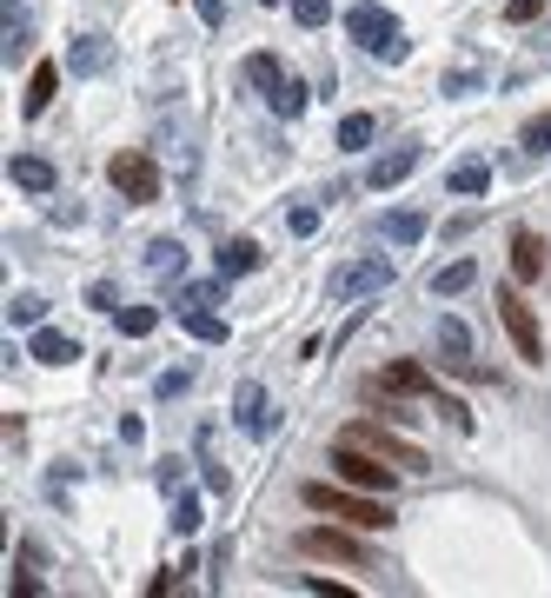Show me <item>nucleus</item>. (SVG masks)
<instances>
[{"label": "nucleus", "instance_id": "a878e982", "mask_svg": "<svg viewBox=\"0 0 551 598\" xmlns=\"http://www.w3.org/2000/svg\"><path fill=\"white\" fill-rule=\"evenodd\" d=\"M438 346H446L459 366H465V353H472V333H465V326L459 319H438Z\"/></svg>", "mask_w": 551, "mask_h": 598}, {"label": "nucleus", "instance_id": "9d476101", "mask_svg": "<svg viewBox=\"0 0 551 598\" xmlns=\"http://www.w3.org/2000/svg\"><path fill=\"white\" fill-rule=\"evenodd\" d=\"M233 419H240V432H253V440H266V432L280 425V419H272V399H266L259 379H246V386L233 393Z\"/></svg>", "mask_w": 551, "mask_h": 598}, {"label": "nucleus", "instance_id": "cd10ccee", "mask_svg": "<svg viewBox=\"0 0 551 598\" xmlns=\"http://www.w3.org/2000/svg\"><path fill=\"white\" fill-rule=\"evenodd\" d=\"M174 532H200V499L187 493V485L174 493Z\"/></svg>", "mask_w": 551, "mask_h": 598}, {"label": "nucleus", "instance_id": "c756f323", "mask_svg": "<svg viewBox=\"0 0 551 598\" xmlns=\"http://www.w3.org/2000/svg\"><path fill=\"white\" fill-rule=\"evenodd\" d=\"M525 153H551V114H538V120H525Z\"/></svg>", "mask_w": 551, "mask_h": 598}, {"label": "nucleus", "instance_id": "2eb2a0df", "mask_svg": "<svg viewBox=\"0 0 551 598\" xmlns=\"http://www.w3.org/2000/svg\"><path fill=\"white\" fill-rule=\"evenodd\" d=\"M8 180H14V187H27V193H53V167H47V160H34V153H14Z\"/></svg>", "mask_w": 551, "mask_h": 598}, {"label": "nucleus", "instance_id": "0eeeda50", "mask_svg": "<svg viewBox=\"0 0 551 598\" xmlns=\"http://www.w3.org/2000/svg\"><path fill=\"white\" fill-rule=\"evenodd\" d=\"M106 180H114L133 206H153L159 200V167H153L146 153H114V160H106Z\"/></svg>", "mask_w": 551, "mask_h": 598}, {"label": "nucleus", "instance_id": "412c9836", "mask_svg": "<svg viewBox=\"0 0 551 598\" xmlns=\"http://www.w3.org/2000/svg\"><path fill=\"white\" fill-rule=\"evenodd\" d=\"M53 87H61V67H34V80H27V120H34V114H47Z\"/></svg>", "mask_w": 551, "mask_h": 598}, {"label": "nucleus", "instance_id": "20e7f679", "mask_svg": "<svg viewBox=\"0 0 551 598\" xmlns=\"http://www.w3.org/2000/svg\"><path fill=\"white\" fill-rule=\"evenodd\" d=\"M299 552H306V559H333V565H359V572L379 565L346 525H306V532H299Z\"/></svg>", "mask_w": 551, "mask_h": 598}, {"label": "nucleus", "instance_id": "9b49d317", "mask_svg": "<svg viewBox=\"0 0 551 598\" xmlns=\"http://www.w3.org/2000/svg\"><path fill=\"white\" fill-rule=\"evenodd\" d=\"M174 319L187 326L193 340H206V346H227V333H233V326L219 319V313H206V300H180V306H174Z\"/></svg>", "mask_w": 551, "mask_h": 598}, {"label": "nucleus", "instance_id": "b1692460", "mask_svg": "<svg viewBox=\"0 0 551 598\" xmlns=\"http://www.w3.org/2000/svg\"><path fill=\"white\" fill-rule=\"evenodd\" d=\"M67 67H74V74H100V67H106V40L87 34V40L74 47V61H67Z\"/></svg>", "mask_w": 551, "mask_h": 598}, {"label": "nucleus", "instance_id": "1a4fd4ad", "mask_svg": "<svg viewBox=\"0 0 551 598\" xmlns=\"http://www.w3.org/2000/svg\"><path fill=\"white\" fill-rule=\"evenodd\" d=\"M379 287H393V259H385V253H366V259H353V266L333 273V300H366Z\"/></svg>", "mask_w": 551, "mask_h": 598}, {"label": "nucleus", "instance_id": "7c9ffc66", "mask_svg": "<svg viewBox=\"0 0 551 598\" xmlns=\"http://www.w3.org/2000/svg\"><path fill=\"white\" fill-rule=\"evenodd\" d=\"M187 386H193V372H187V366H174V372H159V386H153V393H159V399H180Z\"/></svg>", "mask_w": 551, "mask_h": 598}, {"label": "nucleus", "instance_id": "473e14b6", "mask_svg": "<svg viewBox=\"0 0 551 598\" xmlns=\"http://www.w3.org/2000/svg\"><path fill=\"white\" fill-rule=\"evenodd\" d=\"M286 227H293V233H312V227H319V213H312V206H293V213H286Z\"/></svg>", "mask_w": 551, "mask_h": 598}, {"label": "nucleus", "instance_id": "6ab92c4d", "mask_svg": "<svg viewBox=\"0 0 551 598\" xmlns=\"http://www.w3.org/2000/svg\"><path fill=\"white\" fill-rule=\"evenodd\" d=\"M472 280H478V266H472V259H452V266H438V273H432V293L452 300V293H465Z\"/></svg>", "mask_w": 551, "mask_h": 598}, {"label": "nucleus", "instance_id": "423d86ee", "mask_svg": "<svg viewBox=\"0 0 551 598\" xmlns=\"http://www.w3.org/2000/svg\"><path fill=\"white\" fill-rule=\"evenodd\" d=\"M339 440H346V446H366V453H379V459H393V466H406V472H425V453H419L412 440H399V432H385V425H372V419L346 425Z\"/></svg>", "mask_w": 551, "mask_h": 598}, {"label": "nucleus", "instance_id": "5701e85b", "mask_svg": "<svg viewBox=\"0 0 551 598\" xmlns=\"http://www.w3.org/2000/svg\"><path fill=\"white\" fill-rule=\"evenodd\" d=\"M246 80H253V87L272 100V87H280L286 74H280V61H272V53H253V61H246Z\"/></svg>", "mask_w": 551, "mask_h": 598}, {"label": "nucleus", "instance_id": "ddd939ff", "mask_svg": "<svg viewBox=\"0 0 551 598\" xmlns=\"http://www.w3.org/2000/svg\"><path fill=\"white\" fill-rule=\"evenodd\" d=\"M27 353H34L40 366H74V359H80V346H74L67 333H53V326H40V333L27 340Z\"/></svg>", "mask_w": 551, "mask_h": 598}, {"label": "nucleus", "instance_id": "f704fd0d", "mask_svg": "<svg viewBox=\"0 0 551 598\" xmlns=\"http://www.w3.org/2000/svg\"><path fill=\"white\" fill-rule=\"evenodd\" d=\"M259 8H280V0H259Z\"/></svg>", "mask_w": 551, "mask_h": 598}, {"label": "nucleus", "instance_id": "72a5a7b5", "mask_svg": "<svg viewBox=\"0 0 551 598\" xmlns=\"http://www.w3.org/2000/svg\"><path fill=\"white\" fill-rule=\"evenodd\" d=\"M174 253H180L174 240H159V246H153V273H174Z\"/></svg>", "mask_w": 551, "mask_h": 598}, {"label": "nucleus", "instance_id": "bb28decb", "mask_svg": "<svg viewBox=\"0 0 551 598\" xmlns=\"http://www.w3.org/2000/svg\"><path fill=\"white\" fill-rule=\"evenodd\" d=\"M153 326H159V313H153V306H127V313H120V333H127V340H146Z\"/></svg>", "mask_w": 551, "mask_h": 598}, {"label": "nucleus", "instance_id": "f8f14e48", "mask_svg": "<svg viewBox=\"0 0 551 598\" xmlns=\"http://www.w3.org/2000/svg\"><path fill=\"white\" fill-rule=\"evenodd\" d=\"M419 167V147H399V153H385V160H372V174H366V187L372 193H393L406 174Z\"/></svg>", "mask_w": 551, "mask_h": 598}, {"label": "nucleus", "instance_id": "c85d7f7f", "mask_svg": "<svg viewBox=\"0 0 551 598\" xmlns=\"http://www.w3.org/2000/svg\"><path fill=\"white\" fill-rule=\"evenodd\" d=\"M293 21L299 27H325L333 21V0H293Z\"/></svg>", "mask_w": 551, "mask_h": 598}, {"label": "nucleus", "instance_id": "6e6552de", "mask_svg": "<svg viewBox=\"0 0 551 598\" xmlns=\"http://www.w3.org/2000/svg\"><path fill=\"white\" fill-rule=\"evenodd\" d=\"M499 319H505V333H512L518 359H525V366H544V333H538V313H531L518 293H499Z\"/></svg>", "mask_w": 551, "mask_h": 598}, {"label": "nucleus", "instance_id": "39448f33", "mask_svg": "<svg viewBox=\"0 0 551 598\" xmlns=\"http://www.w3.org/2000/svg\"><path fill=\"white\" fill-rule=\"evenodd\" d=\"M333 472L346 479V485H359V493H393V459H379V453H366V446H333Z\"/></svg>", "mask_w": 551, "mask_h": 598}, {"label": "nucleus", "instance_id": "f257e3e1", "mask_svg": "<svg viewBox=\"0 0 551 598\" xmlns=\"http://www.w3.org/2000/svg\"><path fill=\"white\" fill-rule=\"evenodd\" d=\"M299 499L312 512H325V519H339V525H359V532H385V525H393V512L379 506V493H359V485H353V493H339V485H306Z\"/></svg>", "mask_w": 551, "mask_h": 598}, {"label": "nucleus", "instance_id": "aec40b11", "mask_svg": "<svg viewBox=\"0 0 551 598\" xmlns=\"http://www.w3.org/2000/svg\"><path fill=\"white\" fill-rule=\"evenodd\" d=\"M372 133H379V120H372V114H346V120H339V133H333V147H339V153H359Z\"/></svg>", "mask_w": 551, "mask_h": 598}, {"label": "nucleus", "instance_id": "f3484780", "mask_svg": "<svg viewBox=\"0 0 551 598\" xmlns=\"http://www.w3.org/2000/svg\"><path fill=\"white\" fill-rule=\"evenodd\" d=\"M253 266H259V246L253 240H227V246H219V273H227V280H246Z\"/></svg>", "mask_w": 551, "mask_h": 598}, {"label": "nucleus", "instance_id": "393cba45", "mask_svg": "<svg viewBox=\"0 0 551 598\" xmlns=\"http://www.w3.org/2000/svg\"><path fill=\"white\" fill-rule=\"evenodd\" d=\"M8 319H14V326H40V319H47V300H40V293H14V300H8Z\"/></svg>", "mask_w": 551, "mask_h": 598}, {"label": "nucleus", "instance_id": "4be33fe9", "mask_svg": "<svg viewBox=\"0 0 551 598\" xmlns=\"http://www.w3.org/2000/svg\"><path fill=\"white\" fill-rule=\"evenodd\" d=\"M272 114H286V120H299L306 114V80H280V87H272Z\"/></svg>", "mask_w": 551, "mask_h": 598}, {"label": "nucleus", "instance_id": "4468645a", "mask_svg": "<svg viewBox=\"0 0 551 598\" xmlns=\"http://www.w3.org/2000/svg\"><path fill=\"white\" fill-rule=\"evenodd\" d=\"M512 273H518V280H538V273H544V240H538L531 227L512 233Z\"/></svg>", "mask_w": 551, "mask_h": 598}, {"label": "nucleus", "instance_id": "f03ea898", "mask_svg": "<svg viewBox=\"0 0 551 598\" xmlns=\"http://www.w3.org/2000/svg\"><path fill=\"white\" fill-rule=\"evenodd\" d=\"M346 34L372 53V61H406V34H399V21L379 8V0H359V8L346 14Z\"/></svg>", "mask_w": 551, "mask_h": 598}, {"label": "nucleus", "instance_id": "2f4dec72", "mask_svg": "<svg viewBox=\"0 0 551 598\" xmlns=\"http://www.w3.org/2000/svg\"><path fill=\"white\" fill-rule=\"evenodd\" d=\"M538 14H544V0H512V8H505L512 27H525V21H538Z\"/></svg>", "mask_w": 551, "mask_h": 598}, {"label": "nucleus", "instance_id": "a211bd4d", "mask_svg": "<svg viewBox=\"0 0 551 598\" xmlns=\"http://www.w3.org/2000/svg\"><path fill=\"white\" fill-rule=\"evenodd\" d=\"M485 187H491V167H485V160H465V167L446 174V193H459V200H472V193H485Z\"/></svg>", "mask_w": 551, "mask_h": 598}, {"label": "nucleus", "instance_id": "7ed1b4c3", "mask_svg": "<svg viewBox=\"0 0 551 598\" xmlns=\"http://www.w3.org/2000/svg\"><path fill=\"white\" fill-rule=\"evenodd\" d=\"M372 386H385V393H406V399H432V406H446L459 425H472V419H465V406H459V399H446V386H438V379H432L425 366H412V359H393V366H385V372L372 379Z\"/></svg>", "mask_w": 551, "mask_h": 598}, {"label": "nucleus", "instance_id": "dca6fc26", "mask_svg": "<svg viewBox=\"0 0 551 598\" xmlns=\"http://www.w3.org/2000/svg\"><path fill=\"white\" fill-rule=\"evenodd\" d=\"M379 233L393 240V246H419V240H425V213H385Z\"/></svg>", "mask_w": 551, "mask_h": 598}]
</instances>
